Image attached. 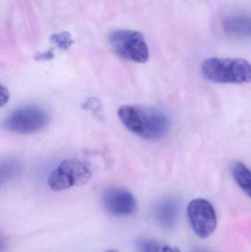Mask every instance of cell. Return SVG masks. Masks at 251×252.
I'll use <instances>...</instances> for the list:
<instances>
[{"label": "cell", "mask_w": 251, "mask_h": 252, "mask_svg": "<svg viewBox=\"0 0 251 252\" xmlns=\"http://www.w3.org/2000/svg\"><path fill=\"white\" fill-rule=\"evenodd\" d=\"M117 115L130 131L147 140L165 137L170 127L167 116L156 109L125 105L119 108Z\"/></svg>", "instance_id": "1"}, {"label": "cell", "mask_w": 251, "mask_h": 252, "mask_svg": "<svg viewBox=\"0 0 251 252\" xmlns=\"http://www.w3.org/2000/svg\"><path fill=\"white\" fill-rule=\"evenodd\" d=\"M201 73L217 84H247L251 82V63L243 59L210 58L202 63Z\"/></svg>", "instance_id": "2"}, {"label": "cell", "mask_w": 251, "mask_h": 252, "mask_svg": "<svg viewBox=\"0 0 251 252\" xmlns=\"http://www.w3.org/2000/svg\"><path fill=\"white\" fill-rule=\"evenodd\" d=\"M91 175L92 171L88 163L77 158H68L52 172L48 178V185L53 191L65 190L85 185Z\"/></svg>", "instance_id": "3"}, {"label": "cell", "mask_w": 251, "mask_h": 252, "mask_svg": "<svg viewBox=\"0 0 251 252\" xmlns=\"http://www.w3.org/2000/svg\"><path fill=\"white\" fill-rule=\"evenodd\" d=\"M109 41L115 53L122 59L144 63L150 57L148 46L141 32L133 30L112 31Z\"/></svg>", "instance_id": "4"}, {"label": "cell", "mask_w": 251, "mask_h": 252, "mask_svg": "<svg viewBox=\"0 0 251 252\" xmlns=\"http://www.w3.org/2000/svg\"><path fill=\"white\" fill-rule=\"evenodd\" d=\"M50 116L38 106H25L13 111L4 121V127L15 133L29 134L48 125Z\"/></svg>", "instance_id": "5"}, {"label": "cell", "mask_w": 251, "mask_h": 252, "mask_svg": "<svg viewBox=\"0 0 251 252\" xmlns=\"http://www.w3.org/2000/svg\"><path fill=\"white\" fill-rule=\"evenodd\" d=\"M187 217L195 234L200 238L210 236L218 224L213 205L204 198L192 200L187 206Z\"/></svg>", "instance_id": "6"}, {"label": "cell", "mask_w": 251, "mask_h": 252, "mask_svg": "<svg viewBox=\"0 0 251 252\" xmlns=\"http://www.w3.org/2000/svg\"><path fill=\"white\" fill-rule=\"evenodd\" d=\"M102 204L106 211L115 217L132 216L137 209V201L132 192L121 187L106 188L102 195Z\"/></svg>", "instance_id": "7"}, {"label": "cell", "mask_w": 251, "mask_h": 252, "mask_svg": "<svg viewBox=\"0 0 251 252\" xmlns=\"http://www.w3.org/2000/svg\"><path fill=\"white\" fill-rule=\"evenodd\" d=\"M181 204L173 197H166L159 200L153 206L152 216L155 223L165 229H172L178 223Z\"/></svg>", "instance_id": "8"}, {"label": "cell", "mask_w": 251, "mask_h": 252, "mask_svg": "<svg viewBox=\"0 0 251 252\" xmlns=\"http://www.w3.org/2000/svg\"><path fill=\"white\" fill-rule=\"evenodd\" d=\"M225 33L235 38H251V15L234 13L226 16L223 22Z\"/></svg>", "instance_id": "9"}, {"label": "cell", "mask_w": 251, "mask_h": 252, "mask_svg": "<svg viewBox=\"0 0 251 252\" xmlns=\"http://www.w3.org/2000/svg\"><path fill=\"white\" fill-rule=\"evenodd\" d=\"M231 176L243 192L251 198V170L241 161H234L231 164Z\"/></svg>", "instance_id": "10"}, {"label": "cell", "mask_w": 251, "mask_h": 252, "mask_svg": "<svg viewBox=\"0 0 251 252\" xmlns=\"http://www.w3.org/2000/svg\"><path fill=\"white\" fill-rule=\"evenodd\" d=\"M140 252H181L179 249L157 239H141L137 242Z\"/></svg>", "instance_id": "11"}, {"label": "cell", "mask_w": 251, "mask_h": 252, "mask_svg": "<svg viewBox=\"0 0 251 252\" xmlns=\"http://www.w3.org/2000/svg\"><path fill=\"white\" fill-rule=\"evenodd\" d=\"M50 41L57 48L62 50H68L73 44V40H72V36L69 32H66L53 34L50 38Z\"/></svg>", "instance_id": "12"}, {"label": "cell", "mask_w": 251, "mask_h": 252, "mask_svg": "<svg viewBox=\"0 0 251 252\" xmlns=\"http://www.w3.org/2000/svg\"><path fill=\"white\" fill-rule=\"evenodd\" d=\"M19 163L16 161H7L2 163L1 166V181L7 180L11 177L16 176L19 171Z\"/></svg>", "instance_id": "13"}, {"label": "cell", "mask_w": 251, "mask_h": 252, "mask_svg": "<svg viewBox=\"0 0 251 252\" xmlns=\"http://www.w3.org/2000/svg\"><path fill=\"white\" fill-rule=\"evenodd\" d=\"M1 106L3 107L4 105L8 101L9 97H10V94H9V92L7 91V89L4 88L3 86H1Z\"/></svg>", "instance_id": "14"}, {"label": "cell", "mask_w": 251, "mask_h": 252, "mask_svg": "<svg viewBox=\"0 0 251 252\" xmlns=\"http://www.w3.org/2000/svg\"><path fill=\"white\" fill-rule=\"evenodd\" d=\"M53 56H54V54H53V50H50V51L45 52V53H42V54L39 55V56H37L36 60H50V59H53Z\"/></svg>", "instance_id": "15"}, {"label": "cell", "mask_w": 251, "mask_h": 252, "mask_svg": "<svg viewBox=\"0 0 251 252\" xmlns=\"http://www.w3.org/2000/svg\"><path fill=\"white\" fill-rule=\"evenodd\" d=\"M193 252H211L209 250H206L204 248H200V247H197V248L195 249Z\"/></svg>", "instance_id": "16"}, {"label": "cell", "mask_w": 251, "mask_h": 252, "mask_svg": "<svg viewBox=\"0 0 251 252\" xmlns=\"http://www.w3.org/2000/svg\"><path fill=\"white\" fill-rule=\"evenodd\" d=\"M103 252H119V251H118V250H107V251H105Z\"/></svg>", "instance_id": "17"}]
</instances>
